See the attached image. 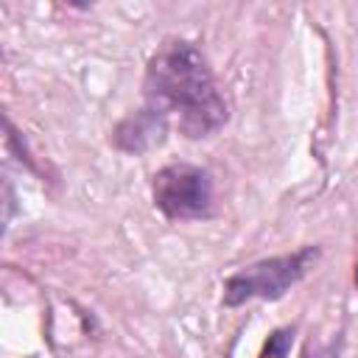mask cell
<instances>
[{
	"mask_svg": "<svg viewBox=\"0 0 358 358\" xmlns=\"http://www.w3.org/2000/svg\"><path fill=\"white\" fill-rule=\"evenodd\" d=\"M355 285H358V263H355Z\"/></svg>",
	"mask_w": 358,
	"mask_h": 358,
	"instance_id": "obj_6",
	"label": "cell"
},
{
	"mask_svg": "<svg viewBox=\"0 0 358 358\" xmlns=\"http://www.w3.org/2000/svg\"><path fill=\"white\" fill-rule=\"evenodd\" d=\"M305 358H330V355H305Z\"/></svg>",
	"mask_w": 358,
	"mask_h": 358,
	"instance_id": "obj_5",
	"label": "cell"
},
{
	"mask_svg": "<svg viewBox=\"0 0 358 358\" xmlns=\"http://www.w3.org/2000/svg\"><path fill=\"white\" fill-rule=\"evenodd\" d=\"M154 201L168 218H201L213 207L210 173L196 165H168L154 176Z\"/></svg>",
	"mask_w": 358,
	"mask_h": 358,
	"instance_id": "obj_3",
	"label": "cell"
},
{
	"mask_svg": "<svg viewBox=\"0 0 358 358\" xmlns=\"http://www.w3.org/2000/svg\"><path fill=\"white\" fill-rule=\"evenodd\" d=\"M145 98L157 115H176L179 131L187 137H207L227 120V103L215 90L204 56L190 42L159 48L148 64Z\"/></svg>",
	"mask_w": 358,
	"mask_h": 358,
	"instance_id": "obj_1",
	"label": "cell"
},
{
	"mask_svg": "<svg viewBox=\"0 0 358 358\" xmlns=\"http://www.w3.org/2000/svg\"><path fill=\"white\" fill-rule=\"evenodd\" d=\"M294 344V330L291 327H282V330H274L260 352V358H288V350Z\"/></svg>",
	"mask_w": 358,
	"mask_h": 358,
	"instance_id": "obj_4",
	"label": "cell"
},
{
	"mask_svg": "<svg viewBox=\"0 0 358 358\" xmlns=\"http://www.w3.org/2000/svg\"><path fill=\"white\" fill-rule=\"evenodd\" d=\"M313 260H316V249L305 246V249H299L294 255H282V257L252 263V266L241 268L238 274H232L227 280L224 302L227 305H241L246 299H277L296 280L305 277V271L310 268Z\"/></svg>",
	"mask_w": 358,
	"mask_h": 358,
	"instance_id": "obj_2",
	"label": "cell"
}]
</instances>
